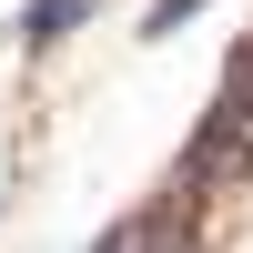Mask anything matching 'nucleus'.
<instances>
[{
	"instance_id": "f257e3e1",
	"label": "nucleus",
	"mask_w": 253,
	"mask_h": 253,
	"mask_svg": "<svg viewBox=\"0 0 253 253\" xmlns=\"http://www.w3.org/2000/svg\"><path fill=\"white\" fill-rule=\"evenodd\" d=\"M81 20H91V0H31V10H20V41H31V51H51V41L81 31Z\"/></svg>"
},
{
	"instance_id": "f03ea898",
	"label": "nucleus",
	"mask_w": 253,
	"mask_h": 253,
	"mask_svg": "<svg viewBox=\"0 0 253 253\" xmlns=\"http://www.w3.org/2000/svg\"><path fill=\"white\" fill-rule=\"evenodd\" d=\"M193 10H203V0H152V10H142V31L162 41V31H182V20H193Z\"/></svg>"
},
{
	"instance_id": "7ed1b4c3",
	"label": "nucleus",
	"mask_w": 253,
	"mask_h": 253,
	"mask_svg": "<svg viewBox=\"0 0 253 253\" xmlns=\"http://www.w3.org/2000/svg\"><path fill=\"white\" fill-rule=\"evenodd\" d=\"M132 253H193V243H182V233H152V223H142V243Z\"/></svg>"
}]
</instances>
